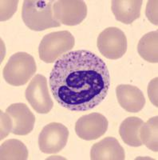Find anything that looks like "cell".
Listing matches in <instances>:
<instances>
[{
	"label": "cell",
	"mask_w": 158,
	"mask_h": 160,
	"mask_svg": "<svg viewBox=\"0 0 158 160\" xmlns=\"http://www.w3.org/2000/svg\"><path fill=\"white\" fill-rule=\"evenodd\" d=\"M54 98L72 111H89L106 98L110 75L105 61L87 50L69 51L58 58L49 78Z\"/></svg>",
	"instance_id": "1"
},
{
	"label": "cell",
	"mask_w": 158,
	"mask_h": 160,
	"mask_svg": "<svg viewBox=\"0 0 158 160\" xmlns=\"http://www.w3.org/2000/svg\"><path fill=\"white\" fill-rule=\"evenodd\" d=\"M54 1L26 0L22 10V18L25 25L35 31H42L58 28L61 23L55 19L53 11Z\"/></svg>",
	"instance_id": "2"
},
{
	"label": "cell",
	"mask_w": 158,
	"mask_h": 160,
	"mask_svg": "<svg viewBox=\"0 0 158 160\" xmlns=\"http://www.w3.org/2000/svg\"><path fill=\"white\" fill-rule=\"evenodd\" d=\"M36 71V62L32 55L18 52L9 58L4 67L3 78L10 85L19 87L26 83Z\"/></svg>",
	"instance_id": "3"
},
{
	"label": "cell",
	"mask_w": 158,
	"mask_h": 160,
	"mask_svg": "<svg viewBox=\"0 0 158 160\" xmlns=\"http://www.w3.org/2000/svg\"><path fill=\"white\" fill-rule=\"evenodd\" d=\"M75 44L74 35L69 31H55L45 35L38 48L39 58L45 63H52L73 49Z\"/></svg>",
	"instance_id": "4"
},
{
	"label": "cell",
	"mask_w": 158,
	"mask_h": 160,
	"mask_svg": "<svg viewBox=\"0 0 158 160\" xmlns=\"http://www.w3.org/2000/svg\"><path fill=\"white\" fill-rule=\"evenodd\" d=\"M98 48L103 56L109 59L122 58L127 51V38L117 28H108L98 35Z\"/></svg>",
	"instance_id": "5"
},
{
	"label": "cell",
	"mask_w": 158,
	"mask_h": 160,
	"mask_svg": "<svg viewBox=\"0 0 158 160\" xmlns=\"http://www.w3.org/2000/svg\"><path fill=\"white\" fill-rule=\"evenodd\" d=\"M25 96L31 108L39 114H48L54 102L48 90L47 80L42 75H36L26 89Z\"/></svg>",
	"instance_id": "6"
},
{
	"label": "cell",
	"mask_w": 158,
	"mask_h": 160,
	"mask_svg": "<svg viewBox=\"0 0 158 160\" xmlns=\"http://www.w3.org/2000/svg\"><path fill=\"white\" fill-rule=\"evenodd\" d=\"M69 130L63 124L51 122L43 128L38 137V147L42 153L55 154L67 143Z\"/></svg>",
	"instance_id": "7"
},
{
	"label": "cell",
	"mask_w": 158,
	"mask_h": 160,
	"mask_svg": "<svg viewBox=\"0 0 158 160\" xmlns=\"http://www.w3.org/2000/svg\"><path fill=\"white\" fill-rule=\"evenodd\" d=\"M55 19L67 26L80 24L87 15V6L81 0H60L53 5Z\"/></svg>",
	"instance_id": "8"
},
{
	"label": "cell",
	"mask_w": 158,
	"mask_h": 160,
	"mask_svg": "<svg viewBox=\"0 0 158 160\" xmlns=\"http://www.w3.org/2000/svg\"><path fill=\"white\" fill-rule=\"evenodd\" d=\"M107 118L99 113H91L81 117L75 123V132L83 140H95L103 136L108 129Z\"/></svg>",
	"instance_id": "9"
},
{
	"label": "cell",
	"mask_w": 158,
	"mask_h": 160,
	"mask_svg": "<svg viewBox=\"0 0 158 160\" xmlns=\"http://www.w3.org/2000/svg\"><path fill=\"white\" fill-rule=\"evenodd\" d=\"M6 113L11 120V133L16 135H26L34 129L35 117L25 103L11 104Z\"/></svg>",
	"instance_id": "10"
},
{
	"label": "cell",
	"mask_w": 158,
	"mask_h": 160,
	"mask_svg": "<svg viewBox=\"0 0 158 160\" xmlns=\"http://www.w3.org/2000/svg\"><path fill=\"white\" fill-rule=\"evenodd\" d=\"M116 95L121 107L128 112H139L146 105L144 94L134 86L128 84L117 86L116 88Z\"/></svg>",
	"instance_id": "11"
},
{
	"label": "cell",
	"mask_w": 158,
	"mask_h": 160,
	"mask_svg": "<svg viewBox=\"0 0 158 160\" xmlns=\"http://www.w3.org/2000/svg\"><path fill=\"white\" fill-rule=\"evenodd\" d=\"M92 160H124L126 154L121 144L113 137H106L93 144L91 148Z\"/></svg>",
	"instance_id": "12"
},
{
	"label": "cell",
	"mask_w": 158,
	"mask_h": 160,
	"mask_svg": "<svg viewBox=\"0 0 158 160\" xmlns=\"http://www.w3.org/2000/svg\"><path fill=\"white\" fill-rule=\"evenodd\" d=\"M141 6V0H113L112 11L117 21L131 24L140 17Z\"/></svg>",
	"instance_id": "13"
},
{
	"label": "cell",
	"mask_w": 158,
	"mask_h": 160,
	"mask_svg": "<svg viewBox=\"0 0 158 160\" xmlns=\"http://www.w3.org/2000/svg\"><path fill=\"white\" fill-rule=\"evenodd\" d=\"M144 124L143 120L137 117H129L122 122L119 134L123 142L133 148L143 145L140 137V131Z\"/></svg>",
	"instance_id": "14"
},
{
	"label": "cell",
	"mask_w": 158,
	"mask_h": 160,
	"mask_svg": "<svg viewBox=\"0 0 158 160\" xmlns=\"http://www.w3.org/2000/svg\"><path fill=\"white\" fill-rule=\"evenodd\" d=\"M158 33L151 31L144 35L137 45L138 54L143 59L149 62L157 63L158 62Z\"/></svg>",
	"instance_id": "15"
},
{
	"label": "cell",
	"mask_w": 158,
	"mask_h": 160,
	"mask_svg": "<svg viewBox=\"0 0 158 160\" xmlns=\"http://www.w3.org/2000/svg\"><path fill=\"white\" fill-rule=\"evenodd\" d=\"M1 160H25L28 158V150L20 140L8 139L1 145Z\"/></svg>",
	"instance_id": "16"
},
{
	"label": "cell",
	"mask_w": 158,
	"mask_h": 160,
	"mask_svg": "<svg viewBox=\"0 0 158 160\" xmlns=\"http://www.w3.org/2000/svg\"><path fill=\"white\" fill-rule=\"evenodd\" d=\"M158 117H153L149 118L146 122H144L140 131V137L142 143L146 146L151 151L157 152V128Z\"/></svg>",
	"instance_id": "17"
},
{
	"label": "cell",
	"mask_w": 158,
	"mask_h": 160,
	"mask_svg": "<svg viewBox=\"0 0 158 160\" xmlns=\"http://www.w3.org/2000/svg\"><path fill=\"white\" fill-rule=\"evenodd\" d=\"M18 1H1V21L11 18L17 11Z\"/></svg>",
	"instance_id": "18"
},
{
	"label": "cell",
	"mask_w": 158,
	"mask_h": 160,
	"mask_svg": "<svg viewBox=\"0 0 158 160\" xmlns=\"http://www.w3.org/2000/svg\"><path fill=\"white\" fill-rule=\"evenodd\" d=\"M11 120L7 113L1 111V140L11 132Z\"/></svg>",
	"instance_id": "19"
},
{
	"label": "cell",
	"mask_w": 158,
	"mask_h": 160,
	"mask_svg": "<svg viewBox=\"0 0 158 160\" xmlns=\"http://www.w3.org/2000/svg\"><path fill=\"white\" fill-rule=\"evenodd\" d=\"M146 16L152 23L157 25V1H149L146 6Z\"/></svg>",
	"instance_id": "20"
},
{
	"label": "cell",
	"mask_w": 158,
	"mask_h": 160,
	"mask_svg": "<svg viewBox=\"0 0 158 160\" xmlns=\"http://www.w3.org/2000/svg\"><path fill=\"white\" fill-rule=\"evenodd\" d=\"M157 78H154L150 82L148 87V95L150 101L156 108H157Z\"/></svg>",
	"instance_id": "21"
}]
</instances>
